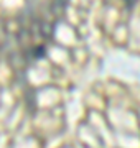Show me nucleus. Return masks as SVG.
Listing matches in <instances>:
<instances>
[{"label": "nucleus", "instance_id": "1", "mask_svg": "<svg viewBox=\"0 0 140 148\" xmlns=\"http://www.w3.org/2000/svg\"><path fill=\"white\" fill-rule=\"evenodd\" d=\"M3 38H5V32H3V28H2V21H0V45L3 41Z\"/></svg>", "mask_w": 140, "mask_h": 148}]
</instances>
